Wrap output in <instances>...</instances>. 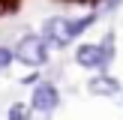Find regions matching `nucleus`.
<instances>
[{"label":"nucleus","mask_w":123,"mask_h":120,"mask_svg":"<svg viewBox=\"0 0 123 120\" xmlns=\"http://www.w3.org/2000/svg\"><path fill=\"white\" fill-rule=\"evenodd\" d=\"M60 102V93L54 84H39V87L33 90V96H30V108L33 111H54Z\"/></svg>","instance_id":"7ed1b4c3"},{"label":"nucleus","mask_w":123,"mask_h":120,"mask_svg":"<svg viewBox=\"0 0 123 120\" xmlns=\"http://www.w3.org/2000/svg\"><path fill=\"white\" fill-rule=\"evenodd\" d=\"M12 57H18L21 63H27V66H42L48 60L45 39H39V36H24V39L18 42V48L12 51Z\"/></svg>","instance_id":"f03ea898"},{"label":"nucleus","mask_w":123,"mask_h":120,"mask_svg":"<svg viewBox=\"0 0 123 120\" xmlns=\"http://www.w3.org/2000/svg\"><path fill=\"white\" fill-rule=\"evenodd\" d=\"M66 3H99V0H66Z\"/></svg>","instance_id":"1a4fd4ad"},{"label":"nucleus","mask_w":123,"mask_h":120,"mask_svg":"<svg viewBox=\"0 0 123 120\" xmlns=\"http://www.w3.org/2000/svg\"><path fill=\"white\" fill-rule=\"evenodd\" d=\"M105 57L108 54L102 51V45H78V51H75L78 66H87V69H99L105 63Z\"/></svg>","instance_id":"20e7f679"},{"label":"nucleus","mask_w":123,"mask_h":120,"mask_svg":"<svg viewBox=\"0 0 123 120\" xmlns=\"http://www.w3.org/2000/svg\"><path fill=\"white\" fill-rule=\"evenodd\" d=\"M12 60H15V57H12V51H9V48H0V69H6Z\"/></svg>","instance_id":"0eeeda50"},{"label":"nucleus","mask_w":123,"mask_h":120,"mask_svg":"<svg viewBox=\"0 0 123 120\" xmlns=\"http://www.w3.org/2000/svg\"><path fill=\"white\" fill-rule=\"evenodd\" d=\"M87 90H90V93H96V96H114V93H117V90H123V87L114 81L111 75H96V78H90Z\"/></svg>","instance_id":"39448f33"},{"label":"nucleus","mask_w":123,"mask_h":120,"mask_svg":"<svg viewBox=\"0 0 123 120\" xmlns=\"http://www.w3.org/2000/svg\"><path fill=\"white\" fill-rule=\"evenodd\" d=\"M18 9V0H0V15L3 12H15Z\"/></svg>","instance_id":"6e6552de"},{"label":"nucleus","mask_w":123,"mask_h":120,"mask_svg":"<svg viewBox=\"0 0 123 120\" xmlns=\"http://www.w3.org/2000/svg\"><path fill=\"white\" fill-rule=\"evenodd\" d=\"M90 24H93V15L81 18V21H66V18H51V21H45V27H42V33H45L48 42H57V45H66V42H72L81 30H87Z\"/></svg>","instance_id":"f257e3e1"},{"label":"nucleus","mask_w":123,"mask_h":120,"mask_svg":"<svg viewBox=\"0 0 123 120\" xmlns=\"http://www.w3.org/2000/svg\"><path fill=\"white\" fill-rule=\"evenodd\" d=\"M6 120H30V105L15 102V105L9 108V114H6Z\"/></svg>","instance_id":"423d86ee"}]
</instances>
